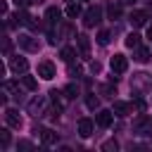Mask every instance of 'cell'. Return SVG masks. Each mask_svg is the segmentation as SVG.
I'll use <instances>...</instances> for the list:
<instances>
[{"label": "cell", "mask_w": 152, "mask_h": 152, "mask_svg": "<svg viewBox=\"0 0 152 152\" xmlns=\"http://www.w3.org/2000/svg\"><path fill=\"white\" fill-rule=\"evenodd\" d=\"M76 43H78V52H81V57L88 59V57H90V38H88L86 33H78V36H76Z\"/></svg>", "instance_id": "cell-7"}, {"label": "cell", "mask_w": 152, "mask_h": 152, "mask_svg": "<svg viewBox=\"0 0 152 152\" xmlns=\"http://www.w3.org/2000/svg\"><path fill=\"white\" fill-rule=\"evenodd\" d=\"M10 69L14 71V74H26V69H28V62H26V57H12L10 59Z\"/></svg>", "instance_id": "cell-10"}, {"label": "cell", "mask_w": 152, "mask_h": 152, "mask_svg": "<svg viewBox=\"0 0 152 152\" xmlns=\"http://www.w3.org/2000/svg\"><path fill=\"white\" fill-rule=\"evenodd\" d=\"M97 43H100V45H107V43H109V31H100V33H97Z\"/></svg>", "instance_id": "cell-27"}, {"label": "cell", "mask_w": 152, "mask_h": 152, "mask_svg": "<svg viewBox=\"0 0 152 152\" xmlns=\"http://www.w3.org/2000/svg\"><path fill=\"white\" fill-rule=\"evenodd\" d=\"M2 90H5V93H17V95H19V83H14V81H5V83H2Z\"/></svg>", "instance_id": "cell-22"}, {"label": "cell", "mask_w": 152, "mask_h": 152, "mask_svg": "<svg viewBox=\"0 0 152 152\" xmlns=\"http://www.w3.org/2000/svg\"><path fill=\"white\" fill-rule=\"evenodd\" d=\"M147 38L152 40V24H147Z\"/></svg>", "instance_id": "cell-33"}, {"label": "cell", "mask_w": 152, "mask_h": 152, "mask_svg": "<svg viewBox=\"0 0 152 152\" xmlns=\"http://www.w3.org/2000/svg\"><path fill=\"white\" fill-rule=\"evenodd\" d=\"M93 128H95L93 119H81V121H78V133H81V138H90V135H93Z\"/></svg>", "instance_id": "cell-14"}, {"label": "cell", "mask_w": 152, "mask_h": 152, "mask_svg": "<svg viewBox=\"0 0 152 152\" xmlns=\"http://www.w3.org/2000/svg\"><path fill=\"white\" fill-rule=\"evenodd\" d=\"M59 57H62V59H64V62H66V64H71V62H74V59H76V50H74V48H69V45H66V48H62V52H59Z\"/></svg>", "instance_id": "cell-18"}, {"label": "cell", "mask_w": 152, "mask_h": 152, "mask_svg": "<svg viewBox=\"0 0 152 152\" xmlns=\"http://www.w3.org/2000/svg\"><path fill=\"white\" fill-rule=\"evenodd\" d=\"M131 109H133V107H131L128 102H121V100H116V102H114V109H112V112H114L116 116H128V114H131Z\"/></svg>", "instance_id": "cell-15"}, {"label": "cell", "mask_w": 152, "mask_h": 152, "mask_svg": "<svg viewBox=\"0 0 152 152\" xmlns=\"http://www.w3.org/2000/svg\"><path fill=\"white\" fill-rule=\"evenodd\" d=\"M28 112H31L33 116H43V114H48V100H45V97H36V100H31V102H28Z\"/></svg>", "instance_id": "cell-3"}, {"label": "cell", "mask_w": 152, "mask_h": 152, "mask_svg": "<svg viewBox=\"0 0 152 152\" xmlns=\"http://www.w3.org/2000/svg\"><path fill=\"white\" fill-rule=\"evenodd\" d=\"M126 45H128V48H138V45H140V36H138L135 31L128 33V36H126Z\"/></svg>", "instance_id": "cell-21"}, {"label": "cell", "mask_w": 152, "mask_h": 152, "mask_svg": "<svg viewBox=\"0 0 152 152\" xmlns=\"http://www.w3.org/2000/svg\"><path fill=\"white\" fill-rule=\"evenodd\" d=\"M0 145H2V147H7V145H10V131H7V128H2V131H0Z\"/></svg>", "instance_id": "cell-26"}, {"label": "cell", "mask_w": 152, "mask_h": 152, "mask_svg": "<svg viewBox=\"0 0 152 152\" xmlns=\"http://www.w3.org/2000/svg\"><path fill=\"white\" fill-rule=\"evenodd\" d=\"M21 86H24L26 90H36V88H38V81H36L33 76H26V74H21Z\"/></svg>", "instance_id": "cell-19"}, {"label": "cell", "mask_w": 152, "mask_h": 152, "mask_svg": "<svg viewBox=\"0 0 152 152\" xmlns=\"http://www.w3.org/2000/svg\"><path fill=\"white\" fill-rule=\"evenodd\" d=\"M19 147H21V150H31V142H28V140H21Z\"/></svg>", "instance_id": "cell-32"}, {"label": "cell", "mask_w": 152, "mask_h": 152, "mask_svg": "<svg viewBox=\"0 0 152 152\" xmlns=\"http://www.w3.org/2000/svg\"><path fill=\"white\" fill-rule=\"evenodd\" d=\"M102 21V10L100 7H88L86 12H83V26H97Z\"/></svg>", "instance_id": "cell-2"}, {"label": "cell", "mask_w": 152, "mask_h": 152, "mask_svg": "<svg viewBox=\"0 0 152 152\" xmlns=\"http://www.w3.org/2000/svg\"><path fill=\"white\" fill-rule=\"evenodd\" d=\"M59 17H62V12H59L57 7H48V12H45V19H48V24H50V26L59 24Z\"/></svg>", "instance_id": "cell-16"}, {"label": "cell", "mask_w": 152, "mask_h": 152, "mask_svg": "<svg viewBox=\"0 0 152 152\" xmlns=\"http://www.w3.org/2000/svg\"><path fill=\"white\" fill-rule=\"evenodd\" d=\"M64 93H66V97H76V95H78V86H76V83H69V86L64 88Z\"/></svg>", "instance_id": "cell-25"}, {"label": "cell", "mask_w": 152, "mask_h": 152, "mask_svg": "<svg viewBox=\"0 0 152 152\" xmlns=\"http://www.w3.org/2000/svg\"><path fill=\"white\" fill-rule=\"evenodd\" d=\"M5 121H7V126L10 128H21V116H19V112L17 109H12V107H7L5 109Z\"/></svg>", "instance_id": "cell-6"}, {"label": "cell", "mask_w": 152, "mask_h": 152, "mask_svg": "<svg viewBox=\"0 0 152 152\" xmlns=\"http://www.w3.org/2000/svg\"><path fill=\"white\" fill-rule=\"evenodd\" d=\"M36 133H40V138H43V142H45V145H55V142H57V138H59L52 128H38V126H36Z\"/></svg>", "instance_id": "cell-13"}, {"label": "cell", "mask_w": 152, "mask_h": 152, "mask_svg": "<svg viewBox=\"0 0 152 152\" xmlns=\"http://www.w3.org/2000/svg\"><path fill=\"white\" fill-rule=\"evenodd\" d=\"M78 14H81V5H78V2H69V5H66V17H69V19H76Z\"/></svg>", "instance_id": "cell-20"}, {"label": "cell", "mask_w": 152, "mask_h": 152, "mask_svg": "<svg viewBox=\"0 0 152 152\" xmlns=\"http://www.w3.org/2000/svg\"><path fill=\"white\" fill-rule=\"evenodd\" d=\"M119 2H121V5H133L135 0H119Z\"/></svg>", "instance_id": "cell-34"}, {"label": "cell", "mask_w": 152, "mask_h": 152, "mask_svg": "<svg viewBox=\"0 0 152 152\" xmlns=\"http://www.w3.org/2000/svg\"><path fill=\"white\" fill-rule=\"evenodd\" d=\"M131 90H133V93H147V90H152V74H145V71L133 74V78H131Z\"/></svg>", "instance_id": "cell-1"}, {"label": "cell", "mask_w": 152, "mask_h": 152, "mask_svg": "<svg viewBox=\"0 0 152 152\" xmlns=\"http://www.w3.org/2000/svg\"><path fill=\"white\" fill-rule=\"evenodd\" d=\"M107 14H109V19H119L121 17V7L119 5H109L107 7Z\"/></svg>", "instance_id": "cell-23"}, {"label": "cell", "mask_w": 152, "mask_h": 152, "mask_svg": "<svg viewBox=\"0 0 152 152\" xmlns=\"http://www.w3.org/2000/svg\"><path fill=\"white\" fill-rule=\"evenodd\" d=\"M133 128H135V133L147 135V133L152 131V119H150V116H138V119L133 121Z\"/></svg>", "instance_id": "cell-5"}, {"label": "cell", "mask_w": 152, "mask_h": 152, "mask_svg": "<svg viewBox=\"0 0 152 152\" xmlns=\"http://www.w3.org/2000/svg\"><path fill=\"white\" fill-rule=\"evenodd\" d=\"M38 76H40V78H45V81L55 78V64H52V62H48V59H45V62H40V64H38Z\"/></svg>", "instance_id": "cell-11"}, {"label": "cell", "mask_w": 152, "mask_h": 152, "mask_svg": "<svg viewBox=\"0 0 152 152\" xmlns=\"http://www.w3.org/2000/svg\"><path fill=\"white\" fill-rule=\"evenodd\" d=\"M102 93H104L107 97H114V88H112V83H107V86H102Z\"/></svg>", "instance_id": "cell-29"}, {"label": "cell", "mask_w": 152, "mask_h": 152, "mask_svg": "<svg viewBox=\"0 0 152 152\" xmlns=\"http://www.w3.org/2000/svg\"><path fill=\"white\" fill-rule=\"evenodd\" d=\"M112 121H114V112H109V109H100V112L95 114V124H97L100 128H109Z\"/></svg>", "instance_id": "cell-4"}, {"label": "cell", "mask_w": 152, "mask_h": 152, "mask_svg": "<svg viewBox=\"0 0 152 152\" xmlns=\"http://www.w3.org/2000/svg\"><path fill=\"white\" fill-rule=\"evenodd\" d=\"M133 59L135 62H140V64H145V62H150V50L147 48H135V55H133Z\"/></svg>", "instance_id": "cell-17"}, {"label": "cell", "mask_w": 152, "mask_h": 152, "mask_svg": "<svg viewBox=\"0 0 152 152\" xmlns=\"http://www.w3.org/2000/svg\"><path fill=\"white\" fill-rule=\"evenodd\" d=\"M86 104H88L90 109H97V107H100V100H97V97L90 93V95H86Z\"/></svg>", "instance_id": "cell-24"}, {"label": "cell", "mask_w": 152, "mask_h": 152, "mask_svg": "<svg viewBox=\"0 0 152 152\" xmlns=\"http://www.w3.org/2000/svg\"><path fill=\"white\" fill-rule=\"evenodd\" d=\"M116 147H119L116 140H107V142H102V150H104V152H112V150L116 152Z\"/></svg>", "instance_id": "cell-28"}, {"label": "cell", "mask_w": 152, "mask_h": 152, "mask_svg": "<svg viewBox=\"0 0 152 152\" xmlns=\"http://www.w3.org/2000/svg\"><path fill=\"white\" fill-rule=\"evenodd\" d=\"M128 21H131V26H133V28H140V26H145V24H147V12L135 10V12H131Z\"/></svg>", "instance_id": "cell-9"}, {"label": "cell", "mask_w": 152, "mask_h": 152, "mask_svg": "<svg viewBox=\"0 0 152 152\" xmlns=\"http://www.w3.org/2000/svg\"><path fill=\"white\" fill-rule=\"evenodd\" d=\"M28 2H31V0H14V5H17V7H19V10H24V7H26V5H28Z\"/></svg>", "instance_id": "cell-31"}, {"label": "cell", "mask_w": 152, "mask_h": 152, "mask_svg": "<svg viewBox=\"0 0 152 152\" xmlns=\"http://www.w3.org/2000/svg\"><path fill=\"white\" fill-rule=\"evenodd\" d=\"M19 45L24 50H28V52H38L40 50V43L36 38H31V36H19Z\"/></svg>", "instance_id": "cell-12"}, {"label": "cell", "mask_w": 152, "mask_h": 152, "mask_svg": "<svg viewBox=\"0 0 152 152\" xmlns=\"http://www.w3.org/2000/svg\"><path fill=\"white\" fill-rule=\"evenodd\" d=\"M109 66H112V71H114V74H124V71L128 69V59H126L124 55H114V57H112V62H109Z\"/></svg>", "instance_id": "cell-8"}, {"label": "cell", "mask_w": 152, "mask_h": 152, "mask_svg": "<svg viewBox=\"0 0 152 152\" xmlns=\"http://www.w3.org/2000/svg\"><path fill=\"white\" fill-rule=\"evenodd\" d=\"M131 107H133V109H138V112H145V102H142V100H135Z\"/></svg>", "instance_id": "cell-30"}]
</instances>
